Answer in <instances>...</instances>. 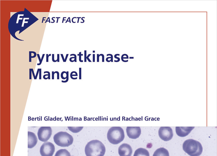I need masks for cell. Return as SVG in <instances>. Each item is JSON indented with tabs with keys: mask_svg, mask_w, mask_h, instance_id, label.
<instances>
[{
	"mask_svg": "<svg viewBox=\"0 0 217 156\" xmlns=\"http://www.w3.org/2000/svg\"><path fill=\"white\" fill-rule=\"evenodd\" d=\"M69 21H70V22H69V23H71V22L70 18V17H69Z\"/></svg>",
	"mask_w": 217,
	"mask_h": 156,
	"instance_id": "cell-55",
	"label": "cell"
},
{
	"mask_svg": "<svg viewBox=\"0 0 217 156\" xmlns=\"http://www.w3.org/2000/svg\"><path fill=\"white\" fill-rule=\"evenodd\" d=\"M45 55V54H42V56L41 59V62H40V63H38V64H37V65H40L42 63V60H43V58H44V56Z\"/></svg>",
	"mask_w": 217,
	"mask_h": 156,
	"instance_id": "cell-26",
	"label": "cell"
},
{
	"mask_svg": "<svg viewBox=\"0 0 217 156\" xmlns=\"http://www.w3.org/2000/svg\"><path fill=\"white\" fill-rule=\"evenodd\" d=\"M55 147L52 143L46 141L41 146L40 154L42 156H52L54 152Z\"/></svg>",
	"mask_w": 217,
	"mask_h": 156,
	"instance_id": "cell-6",
	"label": "cell"
},
{
	"mask_svg": "<svg viewBox=\"0 0 217 156\" xmlns=\"http://www.w3.org/2000/svg\"><path fill=\"white\" fill-rule=\"evenodd\" d=\"M99 56H101L102 57V62H104V55L103 54H100L99 55Z\"/></svg>",
	"mask_w": 217,
	"mask_h": 156,
	"instance_id": "cell-34",
	"label": "cell"
},
{
	"mask_svg": "<svg viewBox=\"0 0 217 156\" xmlns=\"http://www.w3.org/2000/svg\"><path fill=\"white\" fill-rule=\"evenodd\" d=\"M79 80H81L82 79V68H79Z\"/></svg>",
	"mask_w": 217,
	"mask_h": 156,
	"instance_id": "cell-22",
	"label": "cell"
},
{
	"mask_svg": "<svg viewBox=\"0 0 217 156\" xmlns=\"http://www.w3.org/2000/svg\"><path fill=\"white\" fill-rule=\"evenodd\" d=\"M109 55H110V56H111V57H108L107 58H106V61H107V60H108V58H111V59L110 60H111V62H113V57L112 55V54H108L107 55V56H109Z\"/></svg>",
	"mask_w": 217,
	"mask_h": 156,
	"instance_id": "cell-19",
	"label": "cell"
},
{
	"mask_svg": "<svg viewBox=\"0 0 217 156\" xmlns=\"http://www.w3.org/2000/svg\"><path fill=\"white\" fill-rule=\"evenodd\" d=\"M31 53H33L34 54V55L33 56L31 57V58H35L36 56V53L35 52L33 51H31Z\"/></svg>",
	"mask_w": 217,
	"mask_h": 156,
	"instance_id": "cell-32",
	"label": "cell"
},
{
	"mask_svg": "<svg viewBox=\"0 0 217 156\" xmlns=\"http://www.w3.org/2000/svg\"><path fill=\"white\" fill-rule=\"evenodd\" d=\"M91 55V54H89L86 57V59H87L88 61L89 62H91V61L90 60V58H89V57Z\"/></svg>",
	"mask_w": 217,
	"mask_h": 156,
	"instance_id": "cell-30",
	"label": "cell"
},
{
	"mask_svg": "<svg viewBox=\"0 0 217 156\" xmlns=\"http://www.w3.org/2000/svg\"><path fill=\"white\" fill-rule=\"evenodd\" d=\"M95 51H93V53H95Z\"/></svg>",
	"mask_w": 217,
	"mask_h": 156,
	"instance_id": "cell-56",
	"label": "cell"
},
{
	"mask_svg": "<svg viewBox=\"0 0 217 156\" xmlns=\"http://www.w3.org/2000/svg\"><path fill=\"white\" fill-rule=\"evenodd\" d=\"M31 51H29V62H31Z\"/></svg>",
	"mask_w": 217,
	"mask_h": 156,
	"instance_id": "cell-28",
	"label": "cell"
},
{
	"mask_svg": "<svg viewBox=\"0 0 217 156\" xmlns=\"http://www.w3.org/2000/svg\"><path fill=\"white\" fill-rule=\"evenodd\" d=\"M46 18V17H42V23H43V21H44V20H44V18Z\"/></svg>",
	"mask_w": 217,
	"mask_h": 156,
	"instance_id": "cell-52",
	"label": "cell"
},
{
	"mask_svg": "<svg viewBox=\"0 0 217 156\" xmlns=\"http://www.w3.org/2000/svg\"><path fill=\"white\" fill-rule=\"evenodd\" d=\"M68 71H67L66 73V79L65 81L62 80L61 82L63 83H66L67 82L68 80L69 79V75H68Z\"/></svg>",
	"mask_w": 217,
	"mask_h": 156,
	"instance_id": "cell-18",
	"label": "cell"
},
{
	"mask_svg": "<svg viewBox=\"0 0 217 156\" xmlns=\"http://www.w3.org/2000/svg\"><path fill=\"white\" fill-rule=\"evenodd\" d=\"M64 73H65L66 74V72L65 71H63L61 73V78L63 79H66V77H64L63 76V74Z\"/></svg>",
	"mask_w": 217,
	"mask_h": 156,
	"instance_id": "cell-24",
	"label": "cell"
},
{
	"mask_svg": "<svg viewBox=\"0 0 217 156\" xmlns=\"http://www.w3.org/2000/svg\"><path fill=\"white\" fill-rule=\"evenodd\" d=\"M78 76V74L77 73H75L74 75L73 74V71L71 72L70 74V76L71 79L73 80H75V79L73 77V76Z\"/></svg>",
	"mask_w": 217,
	"mask_h": 156,
	"instance_id": "cell-20",
	"label": "cell"
},
{
	"mask_svg": "<svg viewBox=\"0 0 217 156\" xmlns=\"http://www.w3.org/2000/svg\"><path fill=\"white\" fill-rule=\"evenodd\" d=\"M52 61H53V62H56L57 61V60H55L54 59V54H53L52 55Z\"/></svg>",
	"mask_w": 217,
	"mask_h": 156,
	"instance_id": "cell-35",
	"label": "cell"
},
{
	"mask_svg": "<svg viewBox=\"0 0 217 156\" xmlns=\"http://www.w3.org/2000/svg\"><path fill=\"white\" fill-rule=\"evenodd\" d=\"M39 79H41V69H40L39 71Z\"/></svg>",
	"mask_w": 217,
	"mask_h": 156,
	"instance_id": "cell-33",
	"label": "cell"
},
{
	"mask_svg": "<svg viewBox=\"0 0 217 156\" xmlns=\"http://www.w3.org/2000/svg\"><path fill=\"white\" fill-rule=\"evenodd\" d=\"M194 127H176L175 131L179 136L183 137L188 135Z\"/></svg>",
	"mask_w": 217,
	"mask_h": 156,
	"instance_id": "cell-10",
	"label": "cell"
},
{
	"mask_svg": "<svg viewBox=\"0 0 217 156\" xmlns=\"http://www.w3.org/2000/svg\"><path fill=\"white\" fill-rule=\"evenodd\" d=\"M55 18V17H53L52 18V20H53V22H51V23H54L55 21L53 19V18Z\"/></svg>",
	"mask_w": 217,
	"mask_h": 156,
	"instance_id": "cell-48",
	"label": "cell"
},
{
	"mask_svg": "<svg viewBox=\"0 0 217 156\" xmlns=\"http://www.w3.org/2000/svg\"><path fill=\"white\" fill-rule=\"evenodd\" d=\"M84 18H85V17H82L81 18V20L83 21L82 22H80L81 23H84V22L85 21H84V20L83 19Z\"/></svg>",
	"mask_w": 217,
	"mask_h": 156,
	"instance_id": "cell-46",
	"label": "cell"
},
{
	"mask_svg": "<svg viewBox=\"0 0 217 156\" xmlns=\"http://www.w3.org/2000/svg\"><path fill=\"white\" fill-rule=\"evenodd\" d=\"M72 55L74 56V57H71V58H69V61H70L71 60H72V58H74V60H75V62H77V60H76V59H76V58H77V57H76V55L75 54H71L70 55V56H72Z\"/></svg>",
	"mask_w": 217,
	"mask_h": 156,
	"instance_id": "cell-17",
	"label": "cell"
},
{
	"mask_svg": "<svg viewBox=\"0 0 217 156\" xmlns=\"http://www.w3.org/2000/svg\"><path fill=\"white\" fill-rule=\"evenodd\" d=\"M77 18V17H73V18H72V22L73 23H75L76 22H74V21H73V19H74V18Z\"/></svg>",
	"mask_w": 217,
	"mask_h": 156,
	"instance_id": "cell-47",
	"label": "cell"
},
{
	"mask_svg": "<svg viewBox=\"0 0 217 156\" xmlns=\"http://www.w3.org/2000/svg\"><path fill=\"white\" fill-rule=\"evenodd\" d=\"M51 54H50L49 55H48V54H46V62H48V58L49 56H51Z\"/></svg>",
	"mask_w": 217,
	"mask_h": 156,
	"instance_id": "cell-29",
	"label": "cell"
},
{
	"mask_svg": "<svg viewBox=\"0 0 217 156\" xmlns=\"http://www.w3.org/2000/svg\"><path fill=\"white\" fill-rule=\"evenodd\" d=\"M77 18L78 19V21H77V23H78L79 22V19L80 18H81V17H77Z\"/></svg>",
	"mask_w": 217,
	"mask_h": 156,
	"instance_id": "cell-50",
	"label": "cell"
},
{
	"mask_svg": "<svg viewBox=\"0 0 217 156\" xmlns=\"http://www.w3.org/2000/svg\"><path fill=\"white\" fill-rule=\"evenodd\" d=\"M69 17H68V19H67V20H66V22H65V23H67V22H70L69 21H68V20H69Z\"/></svg>",
	"mask_w": 217,
	"mask_h": 156,
	"instance_id": "cell-53",
	"label": "cell"
},
{
	"mask_svg": "<svg viewBox=\"0 0 217 156\" xmlns=\"http://www.w3.org/2000/svg\"><path fill=\"white\" fill-rule=\"evenodd\" d=\"M68 55H69L68 54H67L66 55V57H65V59H64V60H65L64 62H66V60H67V58H68Z\"/></svg>",
	"mask_w": 217,
	"mask_h": 156,
	"instance_id": "cell-45",
	"label": "cell"
},
{
	"mask_svg": "<svg viewBox=\"0 0 217 156\" xmlns=\"http://www.w3.org/2000/svg\"><path fill=\"white\" fill-rule=\"evenodd\" d=\"M47 73L48 74L44 75L43 76V78L45 80L50 79V73L48 71H45L44 72V73Z\"/></svg>",
	"mask_w": 217,
	"mask_h": 156,
	"instance_id": "cell-16",
	"label": "cell"
},
{
	"mask_svg": "<svg viewBox=\"0 0 217 156\" xmlns=\"http://www.w3.org/2000/svg\"><path fill=\"white\" fill-rule=\"evenodd\" d=\"M55 143L61 147H68L72 144V136L66 132L60 131L55 134L53 137Z\"/></svg>",
	"mask_w": 217,
	"mask_h": 156,
	"instance_id": "cell-4",
	"label": "cell"
},
{
	"mask_svg": "<svg viewBox=\"0 0 217 156\" xmlns=\"http://www.w3.org/2000/svg\"><path fill=\"white\" fill-rule=\"evenodd\" d=\"M126 130L128 136L132 139L137 138L141 133V128L139 126H128L127 127Z\"/></svg>",
	"mask_w": 217,
	"mask_h": 156,
	"instance_id": "cell-8",
	"label": "cell"
},
{
	"mask_svg": "<svg viewBox=\"0 0 217 156\" xmlns=\"http://www.w3.org/2000/svg\"><path fill=\"white\" fill-rule=\"evenodd\" d=\"M117 55H120V54H116L114 55V58H116L118 60H114V62H119L120 61V58L119 57H117Z\"/></svg>",
	"mask_w": 217,
	"mask_h": 156,
	"instance_id": "cell-23",
	"label": "cell"
},
{
	"mask_svg": "<svg viewBox=\"0 0 217 156\" xmlns=\"http://www.w3.org/2000/svg\"><path fill=\"white\" fill-rule=\"evenodd\" d=\"M37 56H38V58L39 59V63H40L41 62V59L40 58L39 55V54H37Z\"/></svg>",
	"mask_w": 217,
	"mask_h": 156,
	"instance_id": "cell-40",
	"label": "cell"
},
{
	"mask_svg": "<svg viewBox=\"0 0 217 156\" xmlns=\"http://www.w3.org/2000/svg\"><path fill=\"white\" fill-rule=\"evenodd\" d=\"M95 54H93V62H95Z\"/></svg>",
	"mask_w": 217,
	"mask_h": 156,
	"instance_id": "cell-39",
	"label": "cell"
},
{
	"mask_svg": "<svg viewBox=\"0 0 217 156\" xmlns=\"http://www.w3.org/2000/svg\"><path fill=\"white\" fill-rule=\"evenodd\" d=\"M56 73L57 74V80L59 79V73L58 72L56 71Z\"/></svg>",
	"mask_w": 217,
	"mask_h": 156,
	"instance_id": "cell-38",
	"label": "cell"
},
{
	"mask_svg": "<svg viewBox=\"0 0 217 156\" xmlns=\"http://www.w3.org/2000/svg\"><path fill=\"white\" fill-rule=\"evenodd\" d=\"M52 133V129L50 127L42 126L39 128L37 135L40 141L46 142L50 138Z\"/></svg>",
	"mask_w": 217,
	"mask_h": 156,
	"instance_id": "cell-5",
	"label": "cell"
},
{
	"mask_svg": "<svg viewBox=\"0 0 217 156\" xmlns=\"http://www.w3.org/2000/svg\"><path fill=\"white\" fill-rule=\"evenodd\" d=\"M49 17H48L47 18V19L46 21V22H45V23H46L47 22H49V23H51V22H50V18H49V20H48V19H49Z\"/></svg>",
	"mask_w": 217,
	"mask_h": 156,
	"instance_id": "cell-44",
	"label": "cell"
},
{
	"mask_svg": "<svg viewBox=\"0 0 217 156\" xmlns=\"http://www.w3.org/2000/svg\"><path fill=\"white\" fill-rule=\"evenodd\" d=\"M133 58H134L133 57H130V59H133Z\"/></svg>",
	"mask_w": 217,
	"mask_h": 156,
	"instance_id": "cell-54",
	"label": "cell"
},
{
	"mask_svg": "<svg viewBox=\"0 0 217 156\" xmlns=\"http://www.w3.org/2000/svg\"><path fill=\"white\" fill-rule=\"evenodd\" d=\"M106 151L104 144L100 141L93 140L88 142L85 148L86 156H104Z\"/></svg>",
	"mask_w": 217,
	"mask_h": 156,
	"instance_id": "cell-1",
	"label": "cell"
},
{
	"mask_svg": "<svg viewBox=\"0 0 217 156\" xmlns=\"http://www.w3.org/2000/svg\"><path fill=\"white\" fill-rule=\"evenodd\" d=\"M54 156H71L70 153L66 149H61L57 151Z\"/></svg>",
	"mask_w": 217,
	"mask_h": 156,
	"instance_id": "cell-14",
	"label": "cell"
},
{
	"mask_svg": "<svg viewBox=\"0 0 217 156\" xmlns=\"http://www.w3.org/2000/svg\"><path fill=\"white\" fill-rule=\"evenodd\" d=\"M132 153V148L128 144L123 143L118 148V153L120 156H131Z\"/></svg>",
	"mask_w": 217,
	"mask_h": 156,
	"instance_id": "cell-9",
	"label": "cell"
},
{
	"mask_svg": "<svg viewBox=\"0 0 217 156\" xmlns=\"http://www.w3.org/2000/svg\"><path fill=\"white\" fill-rule=\"evenodd\" d=\"M56 71L55 72H53V71H52V79L53 80L54 79V74L55 73H56Z\"/></svg>",
	"mask_w": 217,
	"mask_h": 156,
	"instance_id": "cell-37",
	"label": "cell"
},
{
	"mask_svg": "<svg viewBox=\"0 0 217 156\" xmlns=\"http://www.w3.org/2000/svg\"><path fill=\"white\" fill-rule=\"evenodd\" d=\"M68 129L73 133H78L80 131L83 127H68Z\"/></svg>",
	"mask_w": 217,
	"mask_h": 156,
	"instance_id": "cell-15",
	"label": "cell"
},
{
	"mask_svg": "<svg viewBox=\"0 0 217 156\" xmlns=\"http://www.w3.org/2000/svg\"><path fill=\"white\" fill-rule=\"evenodd\" d=\"M100 56L99 54H97V62H99V58Z\"/></svg>",
	"mask_w": 217,
	"mask_h": 156,
	"instance_id": "cell-43",
	"label": "cell"
},
{
	"mask_svg": "<svg viewBox=\"0 0 217 156\" xmlns=\"http://www.w3.org/2000/svg\"><path fill=\"white\" fill-rule=\"evenodd\" d=\"M31 72H32V74H33V76L35 80V75L33 69H31Z\"/></svg>",
	"mask_w": 217,
	"mask_h": 156,
	"instance_id": "cell-36",
	"label": "cell"
},
{
	"mask_svg": "<svg viewBox=\"0 0 217 156\" xmlns=\"http://www.w3.org/2000/svg\"><path fill=\"white\" fill-rule=\"evenodd\" d=\"M133 156H149V154L146 149L139 148L135 150Z\"/></svg>",
	"mask_w": 217,
	"mask_h": 156,
	"instance_id": "cell-13",
	"label": "cell"
},
{
	"mask_svg": "<svg viewBox=\"0 0 217 156\" xmlns=\"http://www.w3.org/2000/svg\"><path fill=\"white\" fill-rule=\"evenodd\" d=\"M153 156H169V154L167 150L164 147H160L156 150Z\"/></svg>",
	"mask_w": 217,
	"mask_h": 156,
	"instance_id": "cell-12",
	"label": "cell"
},
{
	"mask_svg": "<svg viewBox=\"0 0 217 156\" xmlns=\"http://www.w3.org/2000/svg\"><path fill=\"white\" fill-rule=\"evenodd\" d=\"M61 57H62V59L63 60V62H64L65 61V59L64 58V57L63 56V54H61Z\"/></svg>",
	"mask_w": 217,
	"mask_h": 156,
	"instance_id": "cell-42",
	"label": "cell"
},
{
	"mask_svg": "<svg viewBox=\"0 0 217 156\" xmlns=\"http://www.w3.org/2000/svg\"><path fill=\"white\" fill-rule=\"evenodd\" d=\"M84 62H86V50H85L84 51Z\"/></svg>",
	"mask_w": 217,
	"mask_h": 156,
	"instance_id": "cell-25",
	"label": "cell"
},
{
	"mask_svg": "<svg viewBox=\"0 0 217 156\" xmlns=\"http://www.w3.org/2000/svg\"><path fill=\"white\" fill-rule=\"evenodd\" d=\"M125 137L123 129L120 127L113 126L108 130L107 138L108 141L114 144H118L122 142Z\"/></svg>",
	"mask_w": 217,
	"mask_h": 156,
	"instance_id": "cell-3",
	"label": "cell"
},
{
	"mask_svg": "<svg viewBox=\"0 0 217 156\" xmlns=\"http://www.w3.org/2000/svg\"><path fill=\"white\" fill-rule=\"evenodd\" d=\"M78 56H79V61L81 62H83V60H81V56H83V54H81V52H79V54L77 55Z\"/></svg>",
	"mask_w": 217,
	"mask_h": 156,
	"instance_id": "cell-21",
	"label": "cell"
},
{
	"mask_svg": "<svg viewBox=\"0 0 217 156\" xmlns=\"http://www.w3.org/2000/svg\"><path fill=\"white\" fill-rule=\"evenodd\" d=\"M182 148L184 151L190 156H199L203 151L201 144L193 139L186 140L183 144Z\"/></svg>",
	"mask_w": 217,
	"mask_h": 156,
	"instance_id": "cell-2",
	"label": "cell"
},
{
	"mask_svg": "<svg viewBox=\"0 0 217 156\" xmlns=\"http://www.w3.org/2000/svg\"><path fill=\"white\" fill-rule=\"evenodd\" d=\"M158 134L160 138L164 141L171 140L173 135L172 129L168 126L160 127L159 129Z\"/></svg>",
	"mask_w": 217,
	"mask_h": 156,
	"instance_id": "cell-7",
	"label": "cell"
},
{
	"mask_svg": "<svg viewBox=\"0 0 217 156\" xmlns=\"http://www.w3.org/2000/svg\"><path fill=\"white\" fill-rule=\"evenodd\" d=\"M38 142L37 138L35 134L31 132H28V148H31L34 147Z\"/></svg>",
	"mask_w": 217,
	"mask_h": 156,
	"instance_id": "cell-11",
	"label": "cell"
},
{
	"mask_svg": "<svg viewBox=\"0 0 217 156\" xmlns=\"http://www.w3.org/2000/svg\"><path fill=\"white\" fill-rule=\"evenodd\" d=\"M61 18L60 17H56V18H57V22H56V23H58V19H59V18Z\"/></svg>",
	"mask_w": 217,
	"mask_h": 156,
	"instance_id": "cell-51",
	"label": "cell"
},
{
	"mask_svg": "<svg viewBox=\"0 0 217 156\" xmlns=\"http://www.w3.org/2000/svg\"><path fill=\"white\" fill-rule=\"evenodd\" d=\"M57 62H59L60 61V59H59V54H57Z\"/></svg>",
	"mask_w": 217,
	"mask_h": 156,
	"instance_id": "cell-41",
	"label": "cell"
},
{
	"mask_svg": "<svg viewBox=\"0 0 217 156\" xmlns=\"http://www.w3.org/2000/svg\"><path fill=\"white\" fill-rule=\"evenodd\" d=\"M31 69H29V79H31Z\"/></svg>",
	"mask_w": 217,
	"mask_h": 156,
	"instance_id": "cell-31",
	"label": "cell"
},
{
	"mask_svg": "<svg viewBox=\"0 0 217 156\" xmlns=\"http://www.w3.org/2000/svg\"><path fill=\"white\" fill-rule=\"evenodd\" d=\"M40 70V69H38L36 73V74L35 75V80H36L37 78V76L38 74H39V71Z\"/></svg>",
	"mask_w": 217,
	"mask_h": 156,
	"instance_id": "cell-27",
	"label": "cell"
},
{
	"mask_svg": "<svg viewBox=\"0 0 217 156\" xmlns=\"http://www.w3.org/2000/svg\"><path fill=\"white\" fill-rule=\"evenodd\" d=\"M66 18V17H63V20H62V23H63L64 22V21L65 20H64V18Z\"/></svg>",
	"mask_w": 217,
	"mask_h": 156,
	"instance_id": "cell-49",
	"label": "cell"
}]
</instances>
